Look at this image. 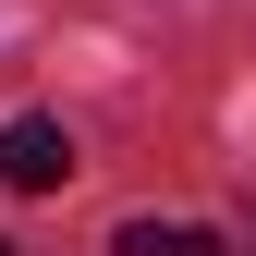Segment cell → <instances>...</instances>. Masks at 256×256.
I'll return each instance as SVG.
<instances>
[{"label": "cell", "instance_id": "6da1fadb", "mask_svg": "<svg viewBox=\"0 0 256 256\" xmlns=\"http://www.w3.org/2000/svg\"><path fill=\"white\" fill-rule=\"evenodd\" d=\"M0 183H12V196H61V183H74V134H61L49 110L0 122Z\"/></svg>", "mask_w": 256, "mask_h": 256}, {"label": "cell", "instance_id": "7a4b0ae2", "mask_svg": "<svg viewBox=\"0 0 256 256\" xmlns=\"http://www.w3.org/2000/svg\"><path fill=\"white\" fill-rule=\"evenodd\" d=\"M110 256H220V232H196V220H122Z\"/></svg>", "mask_w": 256, "mask_h": 256}, {"label": "cell", "instance_id": "3957f363", "mask_svg": "<svg viewBox=\"0 0 256 256\" xmlns=\"http://www.w3.org/2000/svg\"><path fill=\"white\" fill-rule=\"evenodd\" d=\"M0 256H12V244H0Z\"/></svg>", "mask_w": 256, "mask_h": 256}]
</instances>
